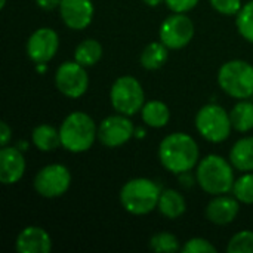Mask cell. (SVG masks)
<instances>
[{
    "label": "cell",
    "mask_w": 253,
    "mask_h": 253,
    "mask_svg": "<svg viewBox=\"0 0 253 253\" xmlns=\"http://www.w3.org/2000/svg\"><path fill=\"white\" fill-rule=\"evenodd\" d=\"M197 185L211 196L228 194L233 191L236 176L234 166L222 156L209 154L196 166Z\"/></svg>",
    "instance_id": "2"
},
{
    "label": "cell",
    "mask_w": 253,
    "mask_h": 253,
    "mask_svg": "<svg viewBox=\"0 0 253 253\" xmlns=\"http://www.w3.org/2000/svg\"><path fill=\"white\" fill-rule=\"evenodd\" d=\"M159 212L168 218V219H178L181 218L185 211H187V202L182 194H179L173 188H166L162 190L159 205H157Z\"/></svg>",
    "instance_id": "17"
},
{
    "label": "cell",
    "mask_w": 253,
    "mask_h": 253,
    "mask_svg": "<svg viewBox=\"0 0 253 253\" xmlns=\"http://www.w3.org/2000/svg\"><path fill=\"white\" fill-rule=\"evenodd\" d=\"M219 87L231 98L249 99L253 96V65L243 59H231L218 71Z\"/></svg>",
    "instance_id": "5"
},
{
    "label": "cell",
    "mask_w": 253,
    "mask_h": 253,
    "mask_svg": "<svg viewBox=\"0 0 253 253\" xmlns=\"http://www.w3.org/2000/svg\"><path fill=\"white\" fill-rule=\"evenodd\" d=\"M36 4L43 10H55L59 9L61 0H36Z\"/></svg>",
    "instance_id": "33"
},
{
    "label": "cell",
    "mask_w": 253,
    "mask_h": 253,
    "mask_svg": "<svg viewBox=\"0 0 253 253\" xmlns=\"http://www.w3.org/2000/svg\"><path fill=\"white\" fill-rule=\"evenodd\" d=\"M10 139H12V129L6 122H1L0 123V145H1V148L7 147Z\"/></svg>",
    "instance_id": "31"
},
{
    "label": "cell",
    "mask_w": 253,
    "mask_h": 253,
    "mask_svg": "<svg viewBox=\"0 0 253 253\" xmlns=\"http://www.w3.org/2000/svg\"><path fill=\"white\" fill-rule=\"evenodd\" d=\"M209 1H211V6L218 13L227 15V16L237 15L240 9L243 7L242 0H209Z\"/></svg>",
    "instance_id": "29"
},
{
    "label": "cell",
    "mask_w": 253,
    "mask_h": 253,
    "mask_svg": "<svg viewBox=\"0 0 253 253\" xmlns=\"http://www.w3.org/2000/svg\"><path fill=\"white\" fill-rule=\"evenodd\" d=\"M199 145L185 132H173L165 136L159 145V160L173 175L193 170L199 165Z\"/></svg>",
    "instance_id": "1"
},
{
    "label": "cell",
    "mask_w": 253,
    "mask_h": 253,
    "mask_svg": "<svg viewBox=\"0 0 253 253\" xmlns=\"http://www.w3.org/2000/svg\"><path fill=\"white\" fill-rule=\"evenodd\" d=\"M239 212H240V202L236 197L219 194V196H213V199L208 203L205 215L208 221L215 225H228L237 218Z\"/></svg>",
    "instance_id": "15"
},
{
    "label": "cell",
    "mask_w": 253,
    "mask_h": 253,
    "mask_svg": "<svg viewBox=\"0 0 253 253\" xmlns=\"http://www.w3.org/2000/svg\"><path fill=\"white\" fill-rule=\"evenodd\" d=\"M102 58V44L95 39H86L80 42L74 50V61L83 67H93Z\"/></svg>",
    "instance_id": "22"
},
{
    "label": "cell",
    "mask_w": 253,
    "mask_h": 253,
    "mask_svg": "<svg viewBox=\"0 0 253 253\" xmlns=\"http://www.w3.org/2000/svg\"><path fill=\"white\" fill-rule=\"evenodd\" d=\"M147 6H150V7H157V6H160L162 3H165V0H142Z\"/></svg>",
    "instance_id": "34"
},
{
    "label": "cell",
    "mask_w": 253,
    "mask_h": 253,
    "mask_svg": "<svg viewBox=\"0 0 253 253\" xmlns=\"http://www.w3.org/2000/svg\"><path fill=\"white\" fill-rule=\"evenodd\" d=\"M135 136V126L129 116L114 114L105 117L98 126V141L107 148H119Z\"/></svg>",
    "instance_id": "11"
},
{
    "label": "cell",
    "mask_w": 253,
    "mask_h": 253,
    "mask_svg": "<svg viewBox=\"0 0 253 253\" xmlns=\"http://www.w3.org/2000/svg\"><path fill=\"white\" fill-rule=\"evenodd\" d=\"M25 159L18 147H3L0 150V181L3 185H13L25 173Z\"/></svg>",
    "instance_id": "14"
},
{
    "label": "cell",
    "mask_w": 253,
    "mask_h": 253,
    "mask_svg": "<svg viewBox=\"0 0 253 253\" xmlns=\"http://www.w3.org/2000/svg\"><path fill=\"white\" fill-rule=\"evenodd\" d=\"M169 50L170 49L168 46H165L162 42H153V43L147 44L139 56L141 67L148 71L162 68L169 58Z\"/></svg>",
    "instance_id": "21"
},
{
    "label": "cell",
    "mask_w": 253,
    "mask_h": 253,
    "mask_svg": "<svg viewBox=\"0 0 253 253\" xmlns=\"http://www.w3.org/2000/svg\"><path fill=\"white\" fill-rule=\"evenodd\" d=\"M59 15L68 28L82 31L92 24L95 6L92 0H61Z\"/></svg>",
    "instance_id": "13"
},
{
    "label": "cell",
    "mask_w": 253,
    "mask_h": 253,
    "mask_svg": "<svg viewBox=\"0 0 253 253\" xmlns=\"http://www.w3.org/2000/svg\"><path fill=\"white\" fill-rule=\"evenodd\" d=\"M236 27L245 40L253 43V0H251L248 4H243V7L237 13Z\"/></svg>",
    "instance_id": "25"
},
{
    "label": "cell",
    "mask_w": 253,
    "mask_h": 253,
    "mask_svg": "<svg viewBox=\"0 0 253 253\" xmlns=\"http://www.w3.org/2000/svg\"><path fill=\"white\" fill-rule=\"evenodd\" d=\"M160 194L162 188L156 181L150 178H133L122 187L119 199L127 213L142 216L157 209Z\"/></svg>",
    "instance_id": "4"
},
{
    "label": "cell",
    "mask_w": 253,
    "mask_h": 253,
    "mask_svg": "<svg viewBox=\"0 0 253 253\" xmlns=\"http://www.w3.org/2000/svg\"><path fill=\"white\" fill-rule=\"evenodd\" d=\"M59 49V36L53 28L42 27L27 40L25 50L34 64H47Z\"/></svg>",
    "instance_id": "12"
},
{
    "label": "cell",
    "mask_w": 253,
    "mask_h": 253,
    "mask_svg": "<svg viewBox=\"0 0 253 253\" xmlns=\"http://www.w3.org/2000/svg\"><path fill=\"white\" fill-rule=\"evenodd\" d=\"M6 6V0H0V9H3Z\"/></svg>",
    "instance_id": "38"
},
{
    "label": "cell",
    "mask_w": 253,
    "mask_h": 253,
    "mask_svg": "<svg viewBox=\"0 0 253 253\" xmlns=\"http://www.w3.org/2000/svg\"><path fill=\"white\" fill-rule=\"evenodd\" d=\"M31 142L39 151H43V153H50V151H55L58 147H62L59 130L47 123L39 125L33 129Z\"/></svg>",
    "instance_id": "19"
},
{
    "label": "cell",
    "mask_w": 253,
    "mask_h": 253,
    "mask_svg": "<svg viewBox=\"0 0 253 253\" xmlns=\"http://www.w3.org/2000/svg\"><path fill=\"white\" fill-rule=\"evenodd\" d=\"M55 86L67 98L77 99L87 92L89 76L86 67L80 65L77 61L62 62L55 73Z\"/></svg>",
    "instance_id": "9"
},
{
    "label": "cell",
    "mask_w": 253,
    "mask_h": 253,
    "mask_svg": "<svg viewBox=\"0 0 253 253\" xmlns=\"http://www.w3.org/2000/svg\"><path fill=\"white\" fill-rule=\"evenodd\" d=\"M228 253H253V231L245 230L231 237L227 246Z\"/></svg>",
    "instance_id": "27"
},
{
    "label": "cell",
    "mask_w": 253,
    "mask_h": 253,
    "mask_svg": "<svg viewBox=\"0 0 253 253\" xmlns=\"http://www.w3.org/2000/svg\"><path fill=\"white\" fill-rule=\"evenodd\" d=\"M196 129L206 141L221 144L230 138L233 130L230 113L218 104H206L196 114Z\"/></svg>",
    "instance_id": "6"
},
{
    "label": "cell",
    "mask_w": 253,
    "mask_h": 253,
    "mask_svg": "<svg viewBox=\"0 0 253 253\" xmlns=\"http://www.w3.org/2000/svg\"><path fill=\"white\" fill-rule=\"evenodd\" d=\"M230 162L239 172H253V136H245L231 147Z\"/></svg>",
    "instance_id": "18"
},
{
    "label": "cell",
    "mask_w": 253,
    "mask_h": 253,
    "mask_svg": "<svg viewBox=\"0 0 253 253\" xmlns=\"http://www.w3.org/2000/svg\"><path fill=\"white\" fill-rule=\"evenodd\" d=\"M150 249L159 253H173L181 251L179 240L172 233H157L150 239Z\"/></svg>",
    "instance_id": "24"
},
{
    "label": "cell",
    "mask_w": 253,
    "mask_h": 253,
    "mask_svg": "<svg viewBox=\"0 0 253 253\" xmlns=\"http://www.w3.org/2000/svg\"><path fill=\"white\" fill-rule=\"evenodd\" d=\"M36 70H37L40 74H43V73L47 71V64H36Z\"/></svg>",
    "instance_id": "35"
},
{
    "label": "cell",
    "mask_w": 253,
    "mask_h": 253,
    "mask_svg": "<svg viewBox=\"0 0 253 253\" xmlns=\"http://www.w3.org/2000/svg\"><path fill=\"white\" fill-rule=\"evenodd\" d=\"M190 172H191V170H190ZM190 172H184V173H179V175H178L179 184H181L184 188H193V187L197 184V178H196V175L193 176Z\"/></svg>",
    "instance_id": "32"
},
{
    "label": "cell",
    "mask_w": 253,
    "mask_h": 253,
    "mask_svg": "<svg viewBox=\"0 0 253 253\" xmlns=\"http://www.w3.org/2000/svg\"><path fill=\"white\" fill-rule=\"evenodd\" d=\"M33 187L44 199H58L71 187V173L67 166L52 163L43 166L34 176Z\"/></svg>",
    "instance_id": "8"
},
{
    "label": "cell",
    "mask_w": 253,
    "mask_h": 253,
    "mask_svg": "<svg viewBox=\"0 0 253 253\" xmlns=\"http://www.w3.org/2000/svg\"><path fill=\"white\" fill-rule=\"evenodd\" d=\"M135 136H136V138H139V139H141V138H144V136H145V130H144V129H141V127H135Z\"/></svg>",
    "instance_id": "36"
},
{
    "label": "cell",
    "mask_w": 253,
    "mask_h": 253,
    "mask_svg": "<svg viewBox=\"0 0 253 253\" xmlns=\"http://www.w3.org/2000/svg\"><path fill=\"white\" fill-rule=\"evenodd\" d=\"M59 135L62 148L79 154L92 148L95 139H98V127L89 114L73 111L62 120Z\"/></svg>",
    "instance_id": "3"
},
{
    "label": "cell",
    "mask_w": 253,
    "mask_h": 253,
    "mask_svg": "<svg viewBox=\"0 0 253 253\" xmlns=\"http://www.w3.org/2000/svg\"><path fill=\"white\" fill-rule=\"evenodd\" d=\"M165 3L173 13H187L199 4V0H165Z\"/></svg>",
    "instance_id": "30"
},
{
    "label": "cell",
    "mask_w": 253,
    "mask_h": 253,
    "mask_svg": "<svg viewBox=\"0 0 253 253\" xmlns=\"http://www.w3.org/2000/svg\"><path fill=\"white\" fill-rule=\"evenodd\" d=\"M16 147H18L21 151H27V150H28V144H27V142H19Z\"/></svg>",
    "instance_id": "37"
},
{
    "label": "cell",
    "mask_w": 253,
    "mask_h": 253,
    "mask_svg": "<svg viewBox=\"0 0 253 253\" xmlns=\"http://www.w3.org/2000/svg\"><path fill=\"white\" fill-rule=\"evenodd\" d=\"M110 101L117 113L130 117L142 110L145 92L138 79L133 76H122L114 80L110 89Z\"/></svg>",
    "instance_id": "7"
},
{
    "label": "cell",
    "mask_w": 253,
    "mask_h": 253,
    "mask_svg": "<svg viewBox=\"0 0 253 253\" xmlns=\"http://www.w3.org/2000/svg\"><path fill=\"white\" fill-rule=\"evenodd\" d=\"M233 129L246 133L253 129V102L248 99L239 101L230 111Z\"/></svg>",
    "instance_id": "23"
},
{
    "label": "cell",
    "mask_w": 253,
    "mask_h": 253,
    "mask_svg": "<svg viewBox=\"0 0 253 253\" xmlns=\"http://www.w3.org/2000/svg\"><path fill=\"white\" fill-rule=\"evenodd\" d=\"M141 116H142V122L154 129H160L165 127L169 120H170V110L169 107L160 101V99H153L144 104L142 110H141Z\"/></svg>",
    "instance_id": "20"
},
{
    "label": "cell",
    "mask_w": 253,
    "mask_h": 253,
    "mask_svg": "<svg viewBox=\"0 0 253 253\" xmlns=\"http://www.w3.org/2000/svg\"><path fill=\"white\" fill-rule=\"evenodd\" d=\"M159 37L170 50L182 49L194 37V22L187 13H172L162 22Z\"/></svg>",
    "instance_id": "10"
},
{
    "label": "cell",
    "mask_w": 253,
    "mask_h": 253,
    "mask_svg": "<svg viewBox=\"0 0 253 253\" xmlns=\"http://www.w3.org/2000/svg\"><path fill=\"white\" fill-rule=\"evenodd\" d=\"M15 248L18 253H49L52 251V239L44 228L28 225L19 231Z\"/></svg>",
    "instance_id": "16"
},
{
    "label": "cell",
    "mask_w": 253,
    "mask_h": 253,
    "mask_svg": "<svg viewBox=\"0 0 253 253\" xmlns=\"http://www.w3.org/2000/svg\"><path fill=\"white\" fill-rule=\"evenodd\" d=\"M184 253H216V248L203 237H193L181 248Z\"/></svg>",
    "instance_id": "28"
},
{
    "label": "cell",
    "mask_w": 253,
    "mask_h": 253,
    "mask_svg": "<svg viewBox=\"0 0 253 253\" xmlns=\"http://www.w3.org/2000/svg\"><path fill=\"white\" fill-rule=\"evenodd\" d=\"M234 197L245 205H253V173L245 172L240 178L236 179L233 191Z\"/></svg>",
    "instance_id": "26"
}]
</instances>
